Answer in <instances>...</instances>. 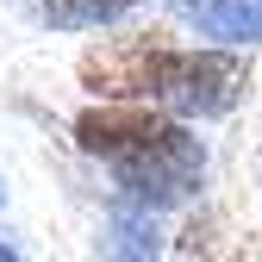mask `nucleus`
Segmentation results:
<instances>
[{"label":"nucleus","mask_w":262,"mask_h":262,"mask_svg":"<svg viewBox=\"0 0 262 262\" xmlns=\"http://www.w3.org/2000/svg\"><path fill=\"white\" fill-rule=\"evenodd\" d=\"M250 88V62L231 50H169L156 75V100L181 113V119H219L244 100Z\"/></svg>","instance_id":"f257e3e1"},{"label":"nucleus","mask_w":262,"mask_h":262,"mask_svg":"<svg viewBox=\"0 0 262 262\" xmlns=\"http://www.w3.org/2000/svg\"><path fill=\"white\" fill-rule=\"evenodd\" d=\"M113 169H119V187L131 193V200H144V206H175V200H187V193L200 187L206 156H200V138H187L181 125H169V131L150 138L144 150L113 156Z\"/></svg>","instance_id":"f03ea898"},{"label":"nucleus","mask_w":262,"mask_h":262,"mask_svg":"<svg viewBox=\"0 0 262 262\" xmlns=\"http://www.w3.org/2000/svg\"><path fill=\"white\" fill-rule=\"evenodd\" d=\"M162 56H169L162 38H113L100 50H88L75 75H81L88 94H100V100H144V94H156Z\"/></svg>","instance_id":"7ed1b4c3"},{"label":"nucleus","mask_w":262,"mask_h":262,"mask_svg":"<svg viewBox=\"0 0 262 262\" xmlns=\"http://www.w3.org/2000/svg\"><path fill=\"white\" fill-rule=\"evenodd\" d=\"M175 119L169 113H156V106H144V100H106V106H88L81 119H75V144L88 150V156H131V150H144L150 138H162Z\"/></svg>","instance_id":"20e7f679"},{"label":"nucleus","mask_w":262,"mask_h":262,"mask_svg":"<svg viewBox=\"0 0 262 262\" xmlns=\"http://www.w3.org/2000/svg\"><path fill=\"white\" fill-rule=\"evenodd\" d=\"M187 13L212 38H262V0H187Z\"/></svg>","instance_id":"39448f33"},{"label":"nucleus","mask_w":262,"mask_h":262,"mask_svg":"<svg viewBox=\"0 0 262 262\" xmlns=\"http://www.w3.org/2000/svg\"><path fill=\"white\" fill-rule=\"evenodd\" d=\"M131 7V0H38V13L62 31H88V25H106Z\"/></svg>","instance_id":"423d86ee"}]
</instances>
